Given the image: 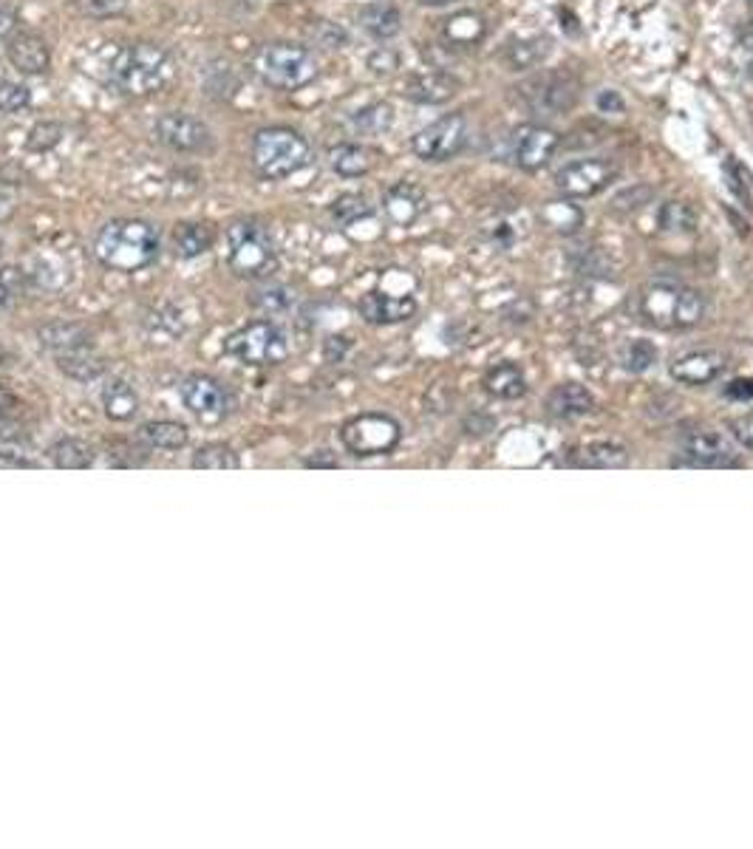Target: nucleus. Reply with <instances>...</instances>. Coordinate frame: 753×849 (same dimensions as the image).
<instances>
[{
	"mask_svg": "<svg viewBox=\"0 0 753 849\" xmlns=\"http://www.w3.org/2000/svg\"><path fill=\"white\" fill-rule=\"evenodd\" d=\"M94 255L102 267L139 272L159 258V233L139 218H114L94 238Z\"/></svg>",
	"mask_w": 753,
	"mask_h": 849,
	"instance_id": "1",
	"label": "nucleus"
},
{
	"mask_svg": "<svg viewBox=\"0 0 753 849\" xmlns=\"http://www.w3.org/2000/svg\"><path fill=\"white\" fill-rule=\"evenodd\" d=\"M173 74L170 54L153 43H131L119 46L108 63V80L117 85L122 94L131 97H148L168 83Z\"/></svg>",
	"mask_w": 753,
	"mask_h": 849,
	"instance_id": "2",
	"label": "nucleus"
},
{
	"mask_svg": "<svg viewBox=\"0 0 753 849\" xmlns=\"http://www.w3.org/2000/svg\"><path fill=\"white\" fill-rule=\"evenodd\" d=\"M705 315V300L697 289L677 283H652L637 295V317L654 329H691Z\"/></svg>",
	"mask_w": 753,
	"mask_h": 849,
	"instance_id": "3",
	"label": "nucleus"
},
{
	"mask_svg": "<svg viewBox=\"0 0 753 849\" xmlns=\"http://www.w3.org/2000/svg\"><path fill=\"white\" fill-rule=\"evenodd\" d=\"M252 71L272 88L298 91L318 77V60L306 46L295 43H267L258 46L250 60Z\"/></svg>",
	"mask_w": 753,
	"mask_h": 849,
	"instance_id": "4",
	"label": "nucleus"
},
{
	"mask_svg": "<svg viewBox=\"0 0 753 849\" xmlns=\"http://www.w3.org/2000/svg\"><path fill=\"white\" fill-rule=\"evenodd\" d=\"M252 165L264 179H286L309 165V142L292 128H264L252 139Z\"/></svg>",
	"mask_w": 753,
	"mask_h": 849,
	"instance_id": "5",
	"label": "nucleus"
},
{
	"mask_svg": "<svg viewBox=\"0 0 753 849\" xmlns=\"http://www.w3.org/2000/svg\"><path fill=\"white\" fill-rule=\"evenodd\" d=\"M227 247V264L238 278H269L278 267L275 244L255 221H235L227 230Z\"/></svg>",
	"mask_w": 753,
	"mask_h": 849,
	"instance_id": "6",
	"label": "nucleus"
},
{
	"mask_svg": "<svg viewBox=\"0 0 753 849\" xmlns=\"http://www.w3.org/2000/svg\"><path fill=\"white\" fill-rule=\"evenodd\" d=\"M224 351L244 366H278L289 354V343L272 320H252L224 340Z\"/></svg>",
	"mask_w": 753,
	"mask_h": 849,
	"instance_id": "7",
	"label": "nucleus"
},
{
	"mask_svg": "<svg viewBox=\"0 0 753 849\" xmlns=\"http://www.w3.org/2000/svg\"><path fill=\"white\" fill-rule=\"evenodd\" d=\"M402 439L400 422L388 414H360L352 417L340 428V442L352 456L369 459V456H388L394 453Z\"/></svg>",
	"mask_w": 753,
	"mask_h": 849,
	"instance_id": "8",
	"label": "nucleus"
},
{
	"mask_svg": "<svg viewBox=\"0 0 753 849\" xmlns=\"http://www.w3.org/2000/svg\"><path fill=\"white\" fill-rule=\"evenodd\" d=\"M468 142V122L462 114H445L428 128H422L414 139L411 148L422 162H448Z\"/></svg>",
	"mask_w": 753,
	"mask_h": 849,
	"instance_id": "9",
	"label": "nucleus"
},
{
	"mask_svg": "<svg viewBox=\"0 0 753 849\" xmlns=\"http://www.w3.org/2000/svg\"><path fill=\"white\" fill-rule=\"evenodd\" d=\"M618 179V165L609 159H581V162H569L555 173V187L567 196V199H589L606 190L609 184Z\"/></svg>",
	"mask_w": 753,
	"mask_h": 849,
	"instance_id": "10",
	"label": "nucleus"
},
{
	"mask_svg": "<svg viewBox=\"0 0 753 849\" xmlns=\"http://www.w3.org/2000/svg\"><path fill=\"white\" fill-rule=\"evenodd\" d=\"M521 91H524V100L530 102L538 114H553V117L567 114L578 102V80L567 71L538 74L530 83L521 85Z\"/></svg>",
	"mask_w": 753,
	"mask_h": 849,
	"instance_id": "11",
	"label": "nucleus"
},
{
	"mask_svg": "<svg viewBox=\"0 0 753 849\" xmlns=\"http://www.w3.org/2000/svg\"><path fill=\"white\" fill-rule=\"evenodd\" d=\"M680 450L694 467H739V450L731 436L711 428H700L683 436Z\"/></svg>",
	"mask_w": 753,
	"mask_h": 849,
	"instance_id": "12",
	"label": "nucleus"
},
{
	"mask_svg": "<svg viewBox=\"0 0 753 849\" xmlns=\"http://www.w3.org/2000/svg\"><path fill=\"white\" fill-rule=\"evenodd\" d=\"M179 394H182L187 411H193L199 419H210V422L227 417L233 405L230 391L218 383L216 377H207V374H190L185 383L179 385Z\"/></svg>",
	"mask_w": 753,
	"mask_h": 849,
	"instance_id": "13",
	"label": "nucleus"
},
{
	"mask_svg": "<svg viewBox=\"0 0 753 849\" xmlns=\"http://www.w3.org/2000/svg\"><path fill=\"white\" fill-rule=\"evenodd\" d=\"M510 148H513L516 165L527 173H533L553 159L555 150L561 148V136L555 134L553 128H544V125H521L513 131Z\"/></svg>",
	"mask_w": 753,
	"mask_h": 849,
	"instance_id": "14",
	"label": "nucleus"
},
{
	"mask_svg": "<svg viewBox=\"0 0 753 849\" xmlns=\"http://www.w3.org/2000/svg\"><path fill=\"white\" fill-rule=\"evenodd\" d=\"M156 136L162 145L179 153H199L210 145V128L182 111H170L156 119Z\"/></svg>",
	"mask_w": 753,
	"mask_h": 849,
	"instance_id": "15",
	"label": "nucleus"
},
{
	"mask_svg": "<svg viewBox=\"0 0 753 849\" xmlns=\"http://www.w3.org/2000/svg\"><path fill=\"white\" fill-rule=\"evenodd\" d=\"M360 315L366 323L374 326H391V323H405L417 315V300L411 295H385V292H369L357 303Z\"/></svg>",
	"mask_w": 753,
	"mask_h": 849,
	"instance_id": "16",
	"label": "nucleus"
},
{
	"mask_svg": "<svg viewBox=\"0 0 753 849\" xmlns=\"http://www.w3.org/2000/svg\"><path fill=\"white\" fill-rule=\"evenodd\" d=\"M669 371L677 383L708 385L722 377V371H725V357H722L720 351H711V349L688 351V354L677 357V360L671 363Z\"/></svg>",
	"mask_w": 753,
	"mask_h": 849,
	"instance_id": "17",
	"label": "nucleus"
},
{
	"mask_svg": "<svg viewBox=\"0 0 753 849\" xmlns=\"http://www.w3.org/2000/svg\"><path fill=\"white\" fill-rule=\"evenodd\" d=\"M6 57L23 74H43L51 66V51L43 37L34 32H17L6 43Z\"/></svg>",
	"mask_w": 753,
	"mask_h": 849,
	"instance_id": "18",
	"label": "nucleus"
},
{
	"mask_svg": "<svg viewBox=\"0 0 753 849\" xmlns=\"http://www.w3.org/2000/svg\"><path fill=\"white\" fill-rule=\"evenodd\" d=\"M547 414L555 419H564V422H572V419H581L586 414L595 411V397L589 394V388L581 383H561L555 385L553 391L547 394Z\"/></svg>",
	"mask_w": 753,
	"mask_h": 849,
	"instance_id": "19",
	"label": "nucleus"
},
{
	"mask_svg": "<svg viewBox=\"0 0 753 849\" xmlns=\"http://www.w3.org/2000/svg\"><path fill=\"white\" fill-rule=\"evenodd\" d=\"M459 91V80L451 77L448 71H425L411 77L405 85V97L419 105H445L451 102Z\"/></svg>",
	"mask_w": 753,
	"mask_h": 849,
	"instance_id": "20",
	"label": "nucleus"
},
{
	"mask_svg": "<svg viewBox=\"0 0 753 849\" xmlns=\"http://www.w3.org/2000/svg\"><path fill=\"white\" fill-rule=\"evenodd\" d=\"M569 465L586 467V470H618L629 465V450L620 442H586L581 448L569 450Z\"/></svg>",
	"mask_w": 753,
	"mask_h": 849,
	"instance_id": "21",
	"label": "nucleus"
},
{
	"mask_svg": "<svg viewBox=\"0 0 753 849\" xmlns=\"http://www.w3.org/2000/svg\"><path fill=\"white\" fill-rule=\"evenodd\" d=\"M422 210H425V190L419 184L400 182L385 193V213L400 227L414 224L422 216Z\"/></svg>",
	"mask_w": 753,
	"mask_h": 849,
	"instance_id": "22",
	"label": "nucleus"
},
{
	"mask_svg": "<svg viewBox=\"0 0 753 849\" xmlns=\"http://www.w3.org/2000/svg\"><path fill=\"white\" fill-rule=\"evenodd\" d=\"M40 343L49 351H54L57 357L91 349V337L85 332V326L71 323V320H54L49 326H43L40 329Z\"/></svg>",
	"mask_w": 753,
	"mask_h": 849,
	"instance_id": "23",
	"label": "nucleus"
},
{
	"mask_svg": "<svg viewBox=\"0 0 753 849\" xmlns=\"http://www.w3.org/2000/svg\"><path fill=\"white\" fill-rule=\"evenodd\" d=\"M485 391L496 400H519L527 394V377L516 363H496L485 371Z\"/></svg>",
	"mask_w": 753,
	"mask_h": 849,
	"instance_id": "24",
	"label": "nucleus"
},
{
	"mask_svg": "<svg viewBox=\"0 0 753 849\" xmlns=\"http://www.w3.org/2000/svg\"><path fill=\"white\" fill-rule=\"evenodd\" d=\"M360 26L377 40H391L402 32L400 9L388 0H374L360 9Z\"/></svg>",
	"mask_w": 753,
	"mask_h": 849,
	"instance_id": "25",
	"label": "nucleus"
},
{
	"mask_svg": "<svg viewBox=\"0 0 753 849\" xmlns=\"http://www.w3.org/2000/svg\"><path fill=\"white\" fill-rule=\"evenodd\" d=\"M216 233L210 224H199V221H182L173 230V250L179 258H199L204 252L213 247Z\"/></svg>",
	"mask_w": 753,
	"mask_h": 849,
	"instance_id": "26",
	"label": "nucleus"
},
{
	"mask_svg": "<svg viewBox=\"0 0 753 849\" xmlns=\"http://www.w3.org/2000/svg\"><path fill=\"white\" fill-rule=\"evenodd\" d=\"M550 49H553V40L547 34L521 37V40H513L510 49L504 51V60L513 71H527V68H536L538 63H544Z\"/></svg>",
	"mask_w": 753,
	"mask_h": 849,
	"instance_id": "27",
	"label": "nucleus"
},
{
	"mask_svg": "<svg viewBox=\"0 0 753 849\" xmlns=\"http://www.w3.org/2000/svg\"><path fill=\"white\" fill-rule=\"evenodd\" d=\"M187 428L173 419H159L139 428V439L153 450H182L187 445Z\"/></svg>",
	"mask_w": 753,
	"mask_h": 849,
	"instance_id": "28",
	"label": "nucleus"
},
{
	"mask_svg": "<svg viewBox=\"0 0 753 849\" xmlns=\"http://www.w3.org/2000/svg\"><path fill=\"white\" fill-rule=\"evenodd\" d=\"M329 162L335 167V173L346 179H357V176H366L374 167V150L366 145H337L329 150Z\"/></svg>",
	"mask_w": 753,
	"mask_h": 849,
	"instance_id": "29",
	"label": "nucleus"
},
{
	"mask_svg": "<svg viewBox=\"0 0 753 849\" xmlns=\"http://www.w3.org/2000/svg\"><path fill=\"white\" fill-rule=\"evenodd\" d=\"M102 408L117 422L134 419L136 411H139V397H136L134 385H128L125 380H111L102 388Z\"/></svg>",
	"mask_w": 753,
	"mask_h": 849,
	"instance_id": "30",
	"label": "nucleus"
},
{
	"mask_svg": "<svg viewBox=\"0 0 753 849\" xmlns=\"http://www.w3.org/2000/svg\"><path fill=\"white\" fill-rule=\"evenodd\" d=\"M660 230L669 235H691L697 230V210L688 201H666L660 207Z\"/></svg>",
	"mask_w": 753,
	"mask_h": 849,
	"instance_id": "31",
	"label": "nucleus"
},
{
	"mask_svg": "<svg viewBox=\"0 0 753 849\" xmlns=\"http://www.w3.org/2000/svg\"><path fill=\"white\" fill-rule=\"evenodd\" d=\"M51 462L60 467V470H85L94 462V450L85 445L83 439H60L54 448H51Z\"/></svg>",
	"mask_w": 753,
	"mask_h": 849,
	"instance_id": "32",
	"label": "nucleus"
},
{
	"mask_svg": "<svg viewBox=\"0 0 753 849\" xmlns=\"http://www.w3.org/2000/svg\"><path fill=\"white\" fill-rule=\"evenodd\" d=\"M238 465H241L238 453H235L230 445H224V442L201 445V448L193 453V467H196V470H235Z\"/></svg>",
	"mask_w": 753,
	"mask_h": 849,
	"instance_id": "33",
	"label": "nucleus"
},
{
	"mask_svg": "<svg viewBox=\"0 0 753 849\" xmlns=\"http://www.w3.org/2000/svg\"><path fill=\"white\" fill-rule=\"evenodd\" d=\"M329 213H332L337 224L349 227V224H357V221L371 216V204L363 193H343V196H337V199L332 201Z\"/></svg>",
	"mask_w": 753,
	"mask_h": 849,
	"instance_id": "34",
	"label": "nucleus"
},
{
	"mask_svg": "<svg viewBox=\"0 0 753 849\" xmlns=\"http://www.w3.org/2000/svg\"><path fill=\"white\" fill-rule=\"evenodd\" d=\"M145 329L153 337V343H156V337H159V343H170L176 334L182 332V312H176L173 306H159L156 312L145 317Z\"/></svg>",
	"mask_w": 753,
	"mask_h": 849,
	"instance_id": "35",
	"label": "nucleus"
},
{
	"mask_svg": "<svg viewBox=\"0 0 753 849\" xmlns=\"http://www.w3.org/2000/svg\"><path fill=\"white\" fill-rule=\"evenodd\" d=\"M352 122L360 134L377 136L391 128V122H394V108H391L388 102H374V105H369V108L357 111Z\"/></svg>",
	"mask_w": 753,
	"mask_h": 849,
	"instance_id": "36",
	"label": "nucleus"
},
{
	"mask_svg": "<svg viewBox=\"0 0 753 849\" xmlns=\"http://www.w3.org/2000/svg\"><path fill=\"white\" fill-rule=\"evenodd\" d=\"M657 363V349L649 340H629L623 349H620V366L632 374H643Z\"/></svg>",
	"mask_w": 753,
	"mask_h": 849,
	"instance_id": "37",
	"label": "nucleus"
},
{
	"mask_svg": "<svg viewBox=\"0 0 753 849\" xmlns=\"http://www.w3.org/2000/svg\"><path fill=\"white\" fill-rule=\"evenodd\" d=\"M60 360V368L66 371L68 377L80 380V383H91L102 374V363L88 351H77V354H66V357H57Z\"/></svg>",
	"mask_w": 753,
	"mask_h": 849,
	"instance_id": "38",
	"label": "nucleus"
},
{
	"mask_svg": "<svg viewBox=\"0 0 753 849\" xmlns=\"http://www.w3.org/2000/svg\"><path fill=\"white\" fill-rule=\"evenodd\" d=\"M445 32H448V37H451L453 43L465 46V43H476V40L485 34V23H482V17L473 15V12H462V15H456L448 20Z\"/></svg>",
	"mask_w": 753,
	"mask_h": 849,
	"instance_id": "39",
	"label": "nucleus"
},
{
	"mask_svg": "<svg viewBox=\"0 0 753 849\" xmlns=\"http://www.w3.org/2000/svg\"><path fill=\"white\" fill-rule=\"evenodd\" d=\"M652 199L654 187H649V184H632V187L620 190L618 196L612 199V210L620 213V216H629V213H635L640 207H646Z\"/></svg>",
	"mask_w": 753,
	"mask_h": 849,
	"instance_id": "40",
	"label": "nucleus"
},
{
	"mask_svg": "<svg viewBox=\"0 0 753 849\" xmlns=\"http://www.w3.org/2000/svg\"><path fill=\"white\" fill-rule=\"evenodd\" d=\"M23 286H26V275H23V269H17V267L0 269V309L12 306V303L23 295Z\"/></svg>",
	"mask_w": 753,
	"mask_h": 849,
	"instance_id": "41",
	"label": "nucleus"
},
{
	"mask_svg": "<svg viewBox=\"0 0 753 849\" xmlns=\"http://www.w3.org/2000/svg\"><path fill=\"white\" fill-rule=\"evenodd\" d=\"M32 100L29 88L17 83H0V117H9V114H17L20 108H26Z\"/></svg>",
	"mask_w": 753,
	"mask_h": 849,
	"instance_id": "42",
	"label": "nucleus"
},
{
	"mask_svg": "<svg viewBox=\"0 0 753 849\" xmlns=\"http://www.w3.org/2000/svg\"><path fill=\"white\" fill-rule=\"evenodd\" d=\"M60 139H63V125L60 122H40V125L32 128L26 145H29V150H51Z\"/></svg>",
	"mask_w": 753,
	"mask_h": 849,
	"instance_id": "43",
	"label": "nucleus"
},
{
	"mask_svg": "<svg viewBox=\"0 0 753 849\" xmlns=\"http://www.w3.org/2000/svg\"><path fill=\"white\" fill-rule=\"evenodd\" d=\"M252 303H255L258 309H264V312H284V309H289V303H292V292L284 289V286H267V289L255 292Z\"/></svg>",
	"mask_w": 753,
	"mask_h": 849,
	"instance_id": "44",
	"label": "nucleus"
},
{
	"mask_svg": "<svg viewBox=\"0 0 753 849\" xmlns=\"http://www.w3.org/2000/svg\"><path fill=\"white\" fill-rule=\"evenodd\" d=\"M74 6L85 17H117L128 9V0H74Z\"/></svg>",
	"mask_w": 753,
	"mask_h": 849,
	"instance_id": "45",
	"label": "nucleus"
},
{
	"mask_svg": "<svg viewBox=\"0 0 753 849\" xmlns=\"http://www.w3.org/2000/svg\"><path fill=\"white\" fill-rule=\"evenodd\" d=\"M725 173H728V184L734 187V193H737L739 199H748V196H751V190H753V173H751V170L742 165L739 159H734V156H731V159L725 162Z\"/></svg>",
	"mask_w": 753,
	"mask_h": 849,
	"instance_id": "46",
	"label": "nucleus"
},
{
	"mask_svg": "<svg viewBox=\"0 0 753 849\" xmlns=\"http://www.w3.org/2000/svg\"><path fill=\"white\" fill-rule=\"evenodd\" d=\"M312 37L318 40L320 46H326V49H340V46L346 43L343 29H337L335 23H329V20H318V23L312 26Z\"/></svg>",
	"mask_w": 753,
	"mask_h": 849,
	"instance_id": "47",
	"label": "nucleus"
},
{
	"mask_svg": "<svg viewBox=\"0 0 753 849\" xmlns=\"http://www.w3.org/2000/svg\"><path fill=\"white\" fill-rule=\"evenodd\" d=\"M369 68L374 74H391L400 68V54L391 49H377L369 57Z\"/></svg>",
	"mask_w": 753,
	"mask_h": 849,
	"instance_id": "48",
	"label": "nucleus"
},
{
	"mask_svg": "<svg viewBox=\"0 0 753 849\" xmlns=\"http://www.w3.org/2000/svg\"><path fill=\"white\" fill-rule=\"evenodd\" d=\"M728 431L742 448L753 450V417H737L728 422Z\"/></svg>",
	"mask_w": 753,
	"mask_h": 849,
	"instance_id": "49",
	"label": "nucleus"
},
{
	"mask_svg": "<svg viewBox=\"0 0 753 849\" xmlns=\"http://www.w3.org/2000/svg\"><path fill=\"white\" fill-rule=\"evenodd\" d=\"M598 108H601L603 114H623V111H626V102H623L618 91H601V94H598Z\"/></svg>",
	"mask_w": 753,
	"mask_h": 849,
	"instance_id": "50",
	"label": "nucleus"
},
{
	"mask_svg": "<svg viewBox=\"0 0 753 849\" xmlns=\"http://www.w3.org/2000/svg\"><path fill=\"white\" fill-rule=\"evenodd\" d=\"M725 397H731V400H753V380H734L725 388Z\"/></svg>",
	"mask_w": 753,
	"mask_h": 849,
	"instance_id": "51",
	"label": "nucleus"
},
{
	"mask_svg": "<svg viewBox=\"0 0 753 849\" xmlns=\"http://www.w3.org/2000/svg\"><path fill=\"white\" fill-rule=\"evenodd\" d=\"M346 351H349V340L346 337H329L326 340V360L337 363V360H343Z\"/></svg>",
	"mask_w": 753,
	"mask_h": 849,
	"instance_id": "52",
	"label": "nucleus"
},
{
	"mask_svg": "<svg viewBox=\"0 0 753 849\" xmlns=\"http://www.w3.org/2000/svg\"><path fill=\"white\" fill-rule=\"evenodd\" d=\"M15 411H17V397L9 391V388H6V385H0V422L12 417Z\"/></svg>",
	"mask_w": 753,
	"mask_h": 849,
	"instance_id": "53",
	"label": "nucleus"
},
{
	"mask_svg": "<svg viewBox=\"0 0 753 849\" xmlns=\"http://www.w3.org/2000/svg\"><path fill=\"white\" fill-rule=\"evenodd\" d=\"M17 26V15L12 9H0V37H9L15 32Z\"/></svg>",
	"mask_w": 753,
	"mask_h": 849,
	"instance_id": "54",
	"label": "nucleus"
},
{
	"mask_svg": "<svg viewBox=\"0 0 753 849\" xmlns=\"http://www.w3.org/2000/svg\"><path fill=\"white\" fill-rule=\"evenodd\" d=\"M12 216H15V199H12V193L0 190V224L9 221Z\"/></svg>",
	"mask_w": 753,
	"mask_h": 849,
	"instance_id": "55",
	"label": "nucleus"
},
{
	"mask_svg": "<svg viewBox=\"0 0 753 849\" xmlns=\"http://www.w3.org/2000/svg\"><path fill=\"white\" fill-rule=\"evenodd\" d=\"M739 46L745 51H753V29H742V34H739Z\"/></svg>",
	"mask_w": 753,
	"mask_h": 849,
	"instance_id": "56",
	"label": "nucleus"
},
{
	"mask_svg": "<svg viewBox=\"0 0 753 849\" xmlns=\"http://www.w3.org/2000/svg\"><path fill=\"white\" fill-rule=\"evenodd\" d=\"M422 6H448V3H453V0H419Z\"/></svg>",
	"mask_w": 753,
	"mask_h": 849,
	"instance_id": "57",
	"label": "nucleus"
},
{
	"mask_svg": "<svg viewBox=\"0 0 753 849\" xmlns=\"http://www.w3.org/2000/svg\"><path fill=\"white\" fill-rule=\"evenodd\" d=\"M3 363H6V349L0 346V366H3Z\"/></svg>",
	"mask_w": 753,
	"mask_h": 849,
	"instance_id": "58",
	"label": "nucleus"
},
{
	"mask_svg": "<svg viewBox=\"0 0 753 849\" xmlns=\"http://www.w3.org/2000/svg\"><path fill=\"white\" fill-rule=\"evenodd\" d=\"M748 77H751V80H753V60H751V66H748Z\"/></svg>",
	"mask_w": 753,
	"mask_h": 849,
	"instance_id": "59",
	"label": "nucleus"
},
{
	"mask_svg": "<svg viewBox=\"0 0 753 849\" xmlns=\"http://www.w3.org/2000/svg\"><path fill=\"white\" fill-rule=\"evenodd\" d=\"M0 255H3V244H0Z\"/></svg>",
	"mask_w": 753,
	"mask_h": 849,
	"instance_id": "60",
	"label": "nucleus"
}]
</instances>
